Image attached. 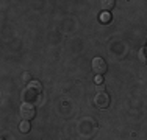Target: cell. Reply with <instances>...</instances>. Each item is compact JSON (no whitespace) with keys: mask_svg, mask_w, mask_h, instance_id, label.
Masks as SVG:
<instances>
[{"mask_svg":"<svg viewBox=\"0 0 147 140\" xmlns=\"http://www.w3.org/2000/svg\"><path fill=\"white\" fill-rule=\"evenodd\" d=\"M94 81H96V86H99V84H103V78H102V75H96Z\"/></svg>","mask_w":147,"mask_h":140,"instance_id":"cell-11","label":"cell"},{"mask_svg":"<svg viewBox=\"0 0 147 140\" xmlns=\"http://www.w3.org/2000/svg\"><path fill=\"white\" fill-rule=\"evenodd\" d=\"M2 140H5V139H2Z\"/></svg>","mask_w":147,"mask_h":140,"instance_id":"cell-13","label":"cell"},{"mask_svg":"<svg viewBox=\"0 0 147 140\" xmlns=\"http://www.w3.org/2000/svg\"><path fill=\"white\" fill-rule=\"evenodd\" d=\"M94 104L100 109H107L110 106V95L107 92H97L94 97Z\"/></svg>","mask_w":147,"mask_h":140,"instance_id":"cell-2","label":"cell"},{"mask_svg":"<svg viewBox=\"0 0 147 140\" xmlns=\"http://www.w3.org/2000/svg\"><path fill=\"white\" fill-rule=\"evenodd\" d=\"M36 98H38V93L33 92L31 89H28V87H27V89L22 92V100H24V103H31V101H34Z\"/></svg>","mask_w":147,"mask_h":140,"instance_id":"cell-4","label":"cell"},{"mask_svg":"<svg viewBox=\"0 0 147 140\" xmlns=\"http://www.w3.org/2000/svg\"><path fill=\"white\" fill-rule=\"evenodd\" d=\"M116 6V2L114 0H103L102 2V9H103V13H110L111 9Z\"/></svg>","mask_w":147,"mask_h":140,"instance_id":"cell-5","label":"cell"},{"mask_svg":"<svg viewBox=\"0 0 147 140\" xmlns=\"http://www.w3.org/2000/svg\"><path fill=\"white\" fill-rule=\"evenodd\" d=\"M27 87H28V89H31L33 92H36L38 95H39V93L42 92V84H41L39 81H31Z\"/></svg>","mask_w":147,"mask_h":140,"instance_id":"cell-6","label":"cell"},{"mask_svg":"<svg viewBox=\"0 0 147 140\" xmlns=\"http://www.w3.org/2000/svg\"><path fill=\"white\" fill-rule=\"evenodd\" d=\"M22 81L27 83V84L31 83V73H30V72H24V73H22Z\"/></svg>","mask_w":147,"mask_h":140,"instance_id":"cell-9","label":"cell"},{"mask_svg":"<svg viewBox=\"0 0 147 140\" xmlns=\"http://www.w3.org/2000/svg\"><path fill=\"white\" fill-rule=\"evenodd\" d=\"M34 115H36V107L33 106L31 103H22V106H20V117H22V120H33Z\"/></svg>","mask_w":147,"mask_h":140,"instance_id":"cell-1","label":"cell"},{"mask_svg":"<svg viewBox=\"0 0 147 140\" xmlns=\"http://www.w3.org/2000/svg\"><path fill=\"white\" fill-rule=\"evenodd\" d=\"M139 61L147 62V48H146V47L139 48Z\"/></svg>","mask_w":147,"mask_h":140,"instance_id":"cell-8","label":"cell"},{"mask_svg":"<svg viewBox=\"0 0 147 140\" xmlns=\"http://www.w3.org/2000/svg\"><path fill=\"white\" fill-rule=\"evenodd\" d=\"M100 19H102V22H108V20H111V14L110 13H103Z\"/></svg>","mask_w":147,"mask_h":140,"instance_id":"cell-10","label":"cell"},{"mask_svg":"<svg viewBox=\"0 0 147 140\" xmlns=\"http://www.w3.org/2000/svg\"><path fill=\"white\" fill-rule=\"evenodd\" d=\"M19 131L24 132V134H27V132L30 131V121H27V120L20 121V123H19Z\"/></svg>","mask_w":147,"mask_h":140,"instance_id":"cell-7","label":"cell"},{"mask_svg":"<svg viewBox=\"0 0 147 140\" xmlns=\"http://www.w3.org/2000/svg\"><path fill=\"white\" fill-rule=\"evenodd\" d=\"M92 70H94V73L96 75H103V73H107V70H108V67H107V61H105L103 58H94L92 59Z\"/></svg>","mask_w":147,"mask_h":140,"instance_id":"cell-3","label":"cell"},{"mask_svg":"<svg viewBox=\"0 0 147 140\" xmlns=\"http://www.w3.org/2000/svg\"><path fill=\"white\" fill-rule=\"evenodd\" d=\"M96 89L99 90V92H105V90H103V84H99V86H96Z\"/></svg>","mask_w":147,"mask_h":140,"instance_id":"cell-12","label":"cell"}]
</instances>
